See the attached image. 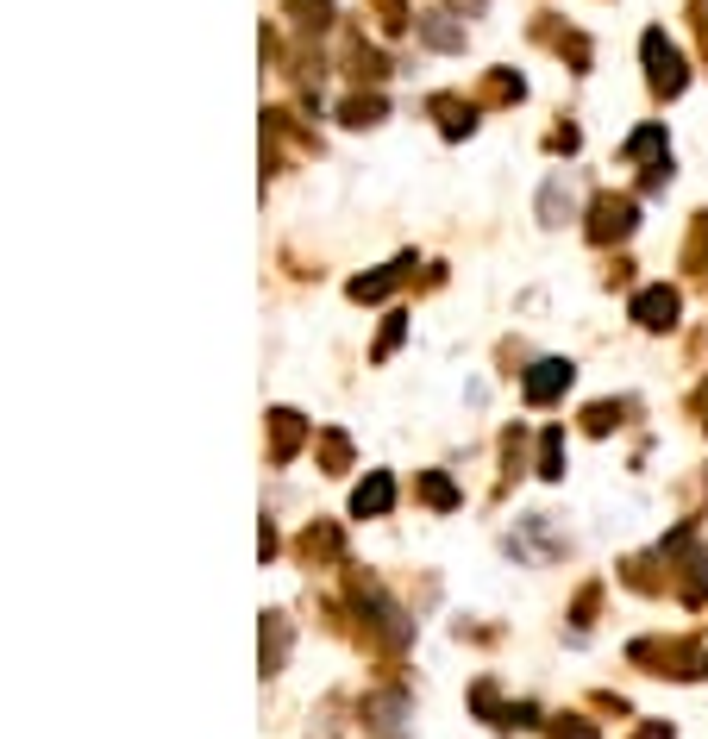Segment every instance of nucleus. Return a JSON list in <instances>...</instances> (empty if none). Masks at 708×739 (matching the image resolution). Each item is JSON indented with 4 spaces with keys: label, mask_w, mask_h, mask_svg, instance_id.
Listing matches in <instances>:
<instances>
[{
    "label": "nucleus",
    "mask_w": 708,
    "mask_h": 739,
    "mask_svg": "<svg viewBox=\"0 0 708 739\" xmlns=\"http://www.w3.org/2000/svg\"><path fill=\"white\" fill-rule=\"evenodd\" d=\"M633 314H640V326H671V314H677V295H671V289H652V295H640V301H633Z\"/></svg>",
    "instance_id": "obj_2"
},
{
    "label": "nucleus",
    "mask_w": 708,
    "mask_h": 739,
    "mask_svg": "<svg viewBox=\"0 0 708 739\" xmlns=\"http://www.w3.org/2000/svg\"><path fill=\"white\" fill-rule=\"evenodd\" d=\"M646 57H652V76L665 82V88H677V82H683V76H677V51H671V44L658 38V32L646 38Z\"/></svg>",
    "instance_id": "obj_4"
},
{
    "label": "nucleus",
    "mask_w": 708,
    "mask_h": 739,
    "mask_svg": "<svg viewBox=\"0 0 708 739\" xmlns=\"http://www.w3.org/2000/svg\"><path fill=\"white\" fill-rule=\"evenodd\" d=\"M282 646H289V633H282V621L270 614V646H264V671H276V664H282Z\"/></svg>",
    "instance_id": "obj_6"
},
{
    "label": "nucleus",
    "mask_w": 708,
    "mask_h": 739,
    "mask_svg": "<svg viewBox=\"0 0 708 739\" xmlns=\"http://www.w3.org/2000/svg\"><path fill=\"white\" fill-rule=\"evenodd\" d=\"M295 439H301V420L295 414H276V458H289Z\"/></svg>",
    "instance_id": "obj_5"
},
{
    "label": "nucleus",
    "mask_w": 708,
    "mask_h": 739,
    "mask_svg": "<svg viewBox=\"0 0 708 739\" xmlns=\"http://www.w3.org/2000/svg\"><path fill=\"white\" fill-rule=\"evenodd\" d=\"M558 389H571V364H558V357L533 364V376H527V401H552Z\"/></svg>",
    "instance_id": "obj_1"
},
{
    "label": "nucleus",
    "mask_w": 708,
    "mask_h": 739,
    "mask_svg": "<svg viewBox=\"0 0 708 739\" xmlns=\"http://www.w3.org/2000/svg\"><path fill=\"white\" fill-rule=\"evenodd\" d=\"M389 502H395V483H389V476H370V483L351 495V508H358V514H383Z\"/></svg>",
    "instance_id": "obj_3"
}]
</instances>
